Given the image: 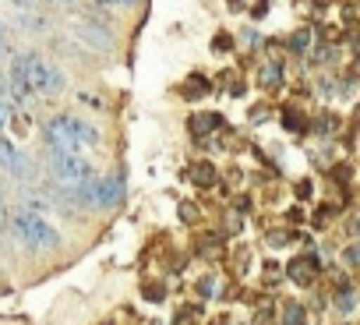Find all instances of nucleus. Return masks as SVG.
<instances>
[{
	"instance_id": "obj_1",
	"label": "nucleus",
	"mask_w": 360,
	"mask_h": 325,
	"mask_svg": "<svg viewBox=\"0 0 360 325\" xmlns=\"http://www.w3.org/2000/svg\"><path fill=\"white\" fill-rule=\"evenodd\" d=\"M11 234H15V241H22L25 248H32V251H50V248H57L60 244V234L43 219V212H36V209H18V212H11Z\"/></svg>"
},
{
	"instance_id": "obj_2",
	"label": "nucleus",
	"mask_w": 360,
	"mask_h": 325,
	"mask_svg": "<svg viewBox=\"0 0 360 325\" xmlns=\"http://www.w3.org/2000/svg\"><path fill=\"white\" fill-rule=\"evenodd\" d=\"M46 167H50L53 181L64 184V188H78V184L96 181L92 162L85 155H78V152H68V148H50L46 145Z\"/></svg>"
},
{
	"instance_id": "obj_3",
	"label": "nucleus",
	"mask_w": 360,
	"mask_h": 325,
	"mask_svg": "<svg viewBox=\"0 0 360 325\" xmlns=\"http://www.w3.org/2000/svg\"><path fill=\"white\" fill-rule=\"evenodd\" d=\"M43 138H46L50 148H68V152H78V148H82V141H78V134H75V117H68V113L53 117V120L43 127Z\"/></svg>"
},
{
	"instance_id": "obj_4",
	"label": "nucleus",
	"mask_w": 360,
	"mask_h": 325,
	"mask_svg": "<svg viewBox=\"0 0 360 325\" xmlns=\"http://www.w3.org/2000/svg\"><path fill=\"white\" fill-rule=\"evenodd\" d=\"M124 198V181L120 177H99L96 181V209H110Z\"/></svg>"
},
{
	"instance_id": "obj_5",
	"label": "nucleus",
	"mask_w": 360,
	"mask_h": 325,
	"mask_svg": "<svg viewBox=\"0 0 360 325\" xmlns=\"http://www.w3.org/2000/svg\"><path fill=\"white\" fill-rule=\"evenodd\" d=\"M0 167H4L8 174H15V177H29V162L22 159V152L8 138H0Z\"/></svg>"
},
{
	"instance_id": "obj_6",
	"label": "nucleus",
	"mask_w": 360,
	"mask_h": 325,
	"mask_svg": "<svg viewBox=\"0 0 360 325\" xmlns=\"http://www.w3.org/2000/svg\"><path fill=\"white\" fill-rule=\"evenodd\" d=\"M286 276H290L297 286H311L314 276H318V262L307 258V255H300V258H293V262L286 265Z\"/></svg>"
},
{
	"instance_id": "obj_7",
	"label": "nucleus",
	"mask_w": 360,
	"mask_h": 325,
	"mask_svg": "<svg viewBox=\"0 0 360 325\" xmlns=\"http://www.w3.org/2000/svg\"><path fill=\"white\" fill-rule=\"evenodd\" d=\"M188 127H191V134H198V138H205V134H212V131H219V127H226V120H223L219 113H212V110H202V113H191V120H188Z\"/></svg>"
},
{
	"instance_id": "obj_8",
	"label": "nucleus",
	"mask_w": 360,
	"mask_h": 325,
	"mask_svg": "<svg viewBox=\"0 0 360 325\" xmlns=\"http://www.w3.org/2000/svg\"><path fill=\"white\" fill-rule=\"evenodd\" d=\"M209 78H202V75H191L184 85H180V96H188V99H202V96H209Z\"/></svg>"
},
{
	"instance_id": "obj_9",
	"label": "nucleus",
	"mask_w": 360,
	"mask_h": 325,
	"mask_svg": "<svg viewBox=\"0 0 360 325\" xmlns=\"http://www.w3.org/2000/svg\"><path fill=\"white\" fill-rule=\"evenodd\" d=\"M191 181L198 188H212L216 184V167H212V162H195V167H191Z\"/></svg>"
},
{
	"instance_id": "obj_10",
	"label": "nucleus",
	"mask_w": 360,
	"mask_h": 325,
	"mask_svg": "<svg viewBox=\"0 0 360 325\" xmlns=\"http://www.w3.org/2000/svg\"><path fill=\"white\" fill-rule=\"evenodd\" d=\"M258 85H262V89H279V85H283V68L265 64V68L258 71Z\"/></svg>"
},
{
	"instance_id": "obj_11",
	"label": "nucleus",
	"mask_w": 360,
	"mask_h": 325,
	"mask_svg": "<svg viewBox=\"0 0 360 325\" xmlns=\"http://www.w3.org/2000/svg\"><path fill=\"white\" fill-rule=\"evenodd\" d=\"M304 321H307V311H304V304H297V300L283 304V321H279V325H304Z\"/></svg>"
},
{
	"instance_id": "obj_12",
	"label": "nucleus",
	"mask_w": 360,
	"mask_h": 325,
	"mask_svg": "<svg viewBox=\"0 0 360 325\" xmlns=\"http://www.w3.org/2000/svg\"><path fill=\"white\" fill-rule=\"evenodd\" d=\"M78 36H85L92 46H99V50H106L110 46V36L103 32V29H92V25H78Z\"/></svg>"
},
{
	"instance_id": "obj_13",
	"label": "nucleus",
	"mask_w": 360,
	"mask_h": 325,
	"mask_svg": "<svg viewBox=\"0 0 360 325\" xmlns=\"http://www.w3.org/2000/svg\"><path fill=\"white\" fill-rule=\"evenodd\" d=\"M11 227V209H8V198H4V191H0V234H4Z\"/></svg>"
},
{
	"instance_id": "obj_14",
	"label": "nucleus",
	"mask_w": 360,
	"mask_h": 325,
	"mask_svg": "<svg viewBox=\"0 0 360 325\" xmlns=\"http://www.w3.org/2000/svg\"><path fill=\"white\" fill-rule=\"evenodd\" d=\"M212 50H216V53H226V50H233V39H230L226 32H219V36L212 39Z\"/></svg>"
},
{
	"instance_id": "obj_15",
	"label": "nucleus",
	"mask_w": 360,
	"mask_h": 325,
	"mask_svg": "<svg viewBox=\"0 0 360 325\" xmlns=\"http://www.w3.org/2000/svg\"><path fill=\"white\" fill-rule=\"evenodd\" d=\"M198 212H202V209H198V205H191V202L180 205V219H184V223H195V219H198Z\"/></svg>"
},
{
	"instance_id": "obj_16",
	"label": "nucleus",
	"mask_w": 360,
	"mask_h": 325,
	"mask_svg": "<svg viewBox=\"0 0 360 325\" xmlns=\"http://www.w3.org/2000/svg\"><path fill=\"white\" fill-rule=\"evenodd\" d=\"M342 258H346V265H353V269H356V265H360V241H356V244H349Z\"/></svg>"
},
{
	"instance_id": "obj_17",
	"label": "nucleus",
	"mask_w": 360,
	"mask_h": 325,
	"mask_svg": "<svg viewBox=\"0 0 360 325\" xmlns=\"http://www.w3.org/2000/svg\"><path fill=\"white\" fill-rule=\"evenodd\" d=\"M283 244H290V234H283V230H272V234H269V248H283Z\"/></svg>"
},
{
	"instance_id": "obj_18",
	"label": "nucleus",
	"mask_w": 360,
	"mask_h": 325,
	"mask_svg": "<svg viewBox=\"0 0 360 325\" xmlns=\"http://www.w3.org/2000/svg\"><path fill=\"white\" fill-rule=\"evenodd\" d=\"M307 43H311V36H307V32H297V36H293V50H297V53H300V50H307Z\"/></svg>"
},
{
	"instance_id": "obj_19",
	"label": "nucleus",
	"mask_w": 360,
	"mask_h": 325,
	"mask_svg": "<svg viewBox=\"0 0 360 325\" xmlns=\"http://www.w3.org/2000/svg\"><path fill=\"white\" fill-rule=\"evenodd\" d=\"M286 124H290V131H300V124H304V120H300V113H297V110H286Z\"/></svg>"
},
{
	"instance_id": "obj_20",
	"label": "nucleus",
	"mask_w": 360,
	"mask_h": 325,
	"mask_svg": "<svg viewBox=\"0 0 360 325\" xmlns=\"http://www.w3.org/2000/svg\"><path fill=\"white\" fill-rule=\"evenodd\" d=\"M293 191H297V198H311V191H314V188H311V181H300Z\"/></svg>"
},
{
	"instance_id": "obj_21",
	"label": "nucleus",
	"mask_w": 360,
	"mask_h": 325,
	"mask_svg": "<svg viewBox=\"0 0 360 325\" xmlns=\"http://www.w3.org/2000/svg\"><path fill=\"white\" fill-rule=\"evenodd\" d=\"M216 248H219V237H205V244H202V251H205V255H212Z\"/></svg>"
},
{
	"instance_id": "obj_22",
	"label": "nucleus",
	"mask_w": 360,
	"mask_h": 325,
	"mask_svg": "<svg viewBox=\"0 0 360 325\" xmlns=\"http://www.w3.org/2000/svg\"><path fill=\"white\" fill-rule=\"evenodd\" d=\"M198 293L209 297V293H212V279H202V283H198Z\"/></svg>"
},
{
	"instance_id": "obj_23",
	"label": "nucleus",
	"mask_w": 360,
	"mask_h": 325,
	"mask_svg": "<svg viewBox=\"0 0 360 325\" xmlns=\"http://www.w3.org/2000/svg\"><path fill=\"white\" fill-rule=\"evenodd\" d=\"M349 46H353V50H360V32H353V36H349Z\"/></svg>"
},
{
	"instance_id": "obj_24",
	"label": "nucleus",
	"mask_w": 360,
	"mask_h": 325,
	"mask_svg": "<svg viewBox=\"0 0 360 325\" xmlns=\"http://www.w3.org/2000/svg\"><path fill=\"white\" fill-rule=\"evenodd\" d=\"M99 4H131V0H99Z\"/></svg>"
},
{
	"instance_id": "obj_25",
	"label": "nucleus",
	"mask_w": 360,
	"mask_h": 325,
	"mask_svg": "<svg viewBox=\"0 0 360 325\" xmlns=\"http://www.w3.org/2000/svg\"><path fill=\"white\" fill-rule=\"evenodd\" d=\"M349 227H353V234H360V219H353V223H349Z\"/></svg>"
},
{
	"instance_id": "obj_26",
	"label": "nucleus",
	"mask_w": 360,
	"mask_h": 325,
	"mask_svg": "<svg viewBox=\"0 0 360 325\" xmlns=\"http://www.w3.org/2000/svg\"><path fill=\"white\" fill-rule=\"evenodd\" d=\"M0 53H4V32H0Z\"/></svg>"
},
{
	"instance_id": "obj_27",
	"label": "nucleus",
	"mask_w": 360,
	"mask_h": 325,
	"mask_svg": "<svg viewBox=\"0 0 360 325\" xmlns=\"http://www.w3.org/2000/svg\"><path fill=\"white\" fill-rule=\"evenodd\" d=\"M356 120H360V106H356Z\"/></svg>"
}]
</instances>
